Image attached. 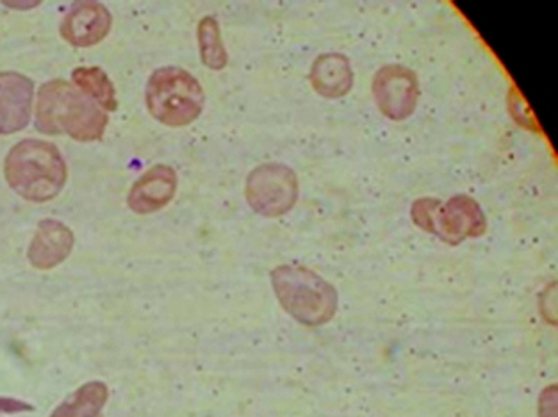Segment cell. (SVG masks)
Here are the masks:
<instances>
[{"label": "cell", "instance_id": "cell-16", "mask_svg": "<svg viewBox=\"0 0 558 417\" xmlns=\"http://www.w3.org/2000/svg\"><path fill=\"white\" fill-rule=\"evenodd\" d=\"M541 417H557V385H549L541 394Z\"/></svg>", "mask_w": 558, "mask_h": 417}, {"label": "cell", "instance_id": "cell-3", "mask_svg": "<svg viewBox=\"0 0 558 417\" xmlns=\"http://www.w3.org/2000/svg\"><path fill=\"white\" fill-rule=\"evenodd\" d=\"M280 307L305 327H324L338 312V291L328 280L300 265H280L270 273Z\"/></svg>", "mask_w": 558, "mask_h": 417}, {"label": "cell", "instance_id": "cell-18", "mask_svg": "<svg viewBox=\"0 0 558 417\" xmlns=\"http://www.w3.org/2000/svg\"><path fill=\"white\" fill-rule=\"evenodd\" d=\"M100 417H102V416H100Z\"/></svg>", "mask_w": 558, "mask_h": 417}, {"label": "cell", "instance_id": "cell-17", "mask_svg": "<svg viewBox=\"0 0 558 417\" xmlns=\"http://www.w3.org/2000/svg\"><path fill=\"white\" fill-rule=\"evenodd\" d=\"M33 410H35V405H31V403L22 402V400H16V397L0 396V416H4V414L33 413Z\"/></svg>", "mask_w": 558, "mask_h": 417}, {"label": "cell", "instance_id": "cell-12", "mask_svg": "<svg viewBox=\"0 0 558 417\" xmlns=\"http://www.w3.org/2000/svg\"><path fill=\"white\" fill-rule=\"evenodd\" d=\"M308 81L325 99H343L353 88L352 63L341 52H325L314 60Z\"/></svg>", "mask_w": 558, "mask_h": 417}, {"label": "cell", "instance_id": "cell-8", "mask_svg": "<svg viewBox=\"0 0 558 417\" xmlns=\"http://www.w3.org/2000/svg\"><path fill=\"white\" fill-rule=\"evenodd\" d=\"M35 83L19 72H0V136L24 131L33 114Z\"/></svg>", "mask_w": 558, "mask_h": 417}, {"label": "cell", "instance_id": "cell-6", "mask_svg": "<svg viewBox=\"0 0 558 417\" xmlns=\"http://www.w3.org/2000/svg\"><path fill=\"white\" fill-rule=\"evenodd\" d=\"M299 195V177L294 170L282 162L259 164L246 177V201L252 211L260 217H284L296 206Z\"/></svg>", "mask_w": 558, "mask_h": 417}, {"label": "cell", "instance_id": "cell-10", "mask_svg": "<svg viewBox=\"0 0 558 417\" xmlns=\"http://www.w3.org/2000/svg\"><path fill=\"white\" fill-rule=\"evenodd\" d=\"M74 245L75 236L72 229L61 221L45 218L36 226L35 236L27 250V259L36 270H54L69 259Z\"/></svg>", "mask_w": 558, "mask_h": 417}, {"label": "cell", "instance_id": "cell-9", "mask_svg": "<svg viewBox=\"0 0 558 417\" xmlns=\"http://www.w3.org/2000/svg\"><path fill=\"white\" fill-rule=\"evenodd\" d=\"M113 16L100 2H77L64 15L59 33L75 49L94 47L109 35Z\"/></svg>", "mask_w": 558, "mask_h": 417}, {"label": "cell", "instance_id": "cell-15", "mask_svg": "<svg viewBox=\"0 0 558 417\" xmlns=\"http://www.w3.org/2000/svg\"><path fill=\"white\" fill-rule=\"evenodd\" d=\"M198 47H201V60L207 69L223 70L229 63L223 38H221L220 24L215 16H204L198 22Z\"/></svg>", "mask_w": 558, "mask_h": 417}, {"label": "cell", "instance_id": "cell-14", "mask_svg": "<svg viewBox=\"0 0 558 417\" xmlns=\"http://www.w3.org/2000/svg\"><path fill=\"white\" fill-rule=\"evenodd\" d=\"M72 81L75 88L88 95L106 113L117 111V89L113 81L109 79V75L100 66H78L72 72Z\"/></svg>", "mask_w": 558, "mask_h": 417}, {"label": "cell", "instance_id": "cell-2", "mask_svg": "<svg viewBox=\"0 0 558 417\" xmlns=\"http://www.w3.org/2000/svg\"><path fill=\"white\" fill-rule=\"evenodd\" d=\"M4 175L19 197L41 204L63 192L69 168L52 143L24 139L5 156Z\"/></svg>", "mask_w": 558, "mask_h": 417}, {"label": "cell", "instance_id": "cell-13", "mask_svg": "<svg viewBox=\"0 0 558 417\" xmlns=\"http://www.w3.org/2000/svg\"><path fill=\"white\" fill-rule=\"evenodd\" d=\"M109 400V388L100 380L84 383L59 403L50 417H100Z\"/></svg>", "mask_w": 558, "mask_h": 417}, {"label": "cell", "instance_id": "cell-7", "mask_svg": "<svg viewBox=\"0 0 558 417\" xmlns=\"http://www.w3.org/2000/svg\"><path fill=\"white\" fill-rule=\"evenodd\" d=\"M372 95L387 120L405 122L414 114L420 102V81L416 72L403 64H384L373 75Z\"/></svg>", "mask_w": 558, "mask_h": 417}, {"label": "cell", "instance_id": "cell-11", "mask_svg": "<svg viewBox=\"0 0 558 417\" xmlns=\"http://www.w3.org/2000/svg\"><path fill=\"white\" fill-rule=\"evenodd\" d=\"M177 184L179 179L172 167L156 164L148 168L129 192V209L136 214H153L161 211L175 197Z\"/></svg>", "mask_w": 558, "mask_h": 417}, {"label": "cell", "instance_id": "cell-1", "mask_svg": "<svg viewBox=\"0 0 558 417\" xmlns=\"http://www.w3.org/2000/svg\"><path fill=\"white\" fill-rule=\"evenodd\" d=\"M108 113L74 84L45 83L36 100V128L49 136H70L75 142H98L108 128Z\"/></svg>", "mask_w": 558, "mask_h": 417}, {"label": "cell", "instance_id": "cell-5", "mask_svg": "<svg viewBox=\"0 0 558 417\" xmlns=\"http://www.w3.org/2000/svg\"><path fill=\"white\" fill-rule=\"evenodd\" d=\"M414 225L436 236L446 245L457 246L465 240H478L487 232V217L475 198L461 193L450 200L423 197L411 207Z\"/></svg>", "mask_w": 558, "mask_h": 417}, {"label": "cell", "instance_id": "cell-4", "mask_svg": "<svg viewBox=\"0 0 558 417\" xmlns=\"http://www.w3.org/2000/svg\"><path fill=\"white\" fill-rule=\"evenodd\" d=\"M148 113L168 127H186L201 119L206 94L195 75L181 66L157 69L145 91Z\"/></svg>", "mask_w": 558, "mask_h": 417}]
</instances>
